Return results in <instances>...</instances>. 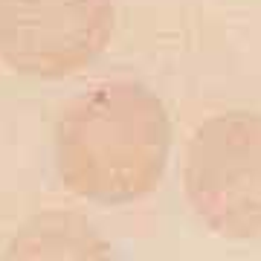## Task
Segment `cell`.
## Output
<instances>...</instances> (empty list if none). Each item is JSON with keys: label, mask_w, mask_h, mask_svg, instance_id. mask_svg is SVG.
Listing matches in <instances>:
<instances>
[{"label": "cell", "mask_w": 261, "mask_h": 261, "mask_svg": "<svg viewBox=\"0 0 261 261\" xmlns=\"http://www.w3.org/2000/svg\"><path fill=\"white\" fill-rule=\"evenodd\" d=\"M53 151L58 180L70 195L102 206L134 203L166 174L168 111L140 82H102L61 111Z\"/></svg>", "instance_id": "cell-1"}, {"label": "cell", "mask_w": 261, "mask_h": 261, "mask_svg": "<svg viewBox=\"0 0 261 261\" xmlns=\"http://www.w3.org/2000/svg\"><path fill=\"white\" fill-rule=\"evenodd\" d=\"M183 197L209 232L247 241L261 235V113L226 111L192 130L183 166Z\"/></svg>", "instance_id": "cell-2"}, {"label": "cell", "mask_w": 261, "mask_h": 261, "mask_svg": "<svg viewBox=\"0 0 261 261\" xmlns=\"http://www.w3.org/2000/svg\"><path fill=\"white\" fill-rule=\"evenodd\" d=\"M113 23V0H0V61L29 79H67L102 56Z\"/></svg>", "instance_id": "cell-3"}, {"label": "cell", "mask_w": 261, "mask_h": 261, "mask_svg": "<svg viewBox=\"0 0 261 261\" xmlns=\"http://www.w3.org/2000/svg\"><path fill=\"white\" fill-rule=\"evenodd\" d=\"M3 261H116V255L93 221L70 209H47L12 235Z\"/></svg>", "instance_id": "cell-4"}]
</instances>
